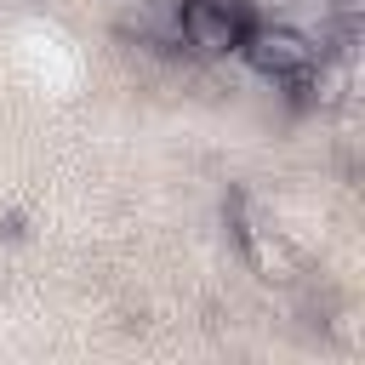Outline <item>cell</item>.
<instances>
[{
	"mask_svg": "<svg viewBox=\"0 0 365 365\" xmlns=\"http://www.w3.org/2000/svg\"><path fill=\"white\" fill-rule=\"evenodd\" d=\"M177 29L194 51L228 57V51H240L251 11H245V0H177Z\"/></svg>",
	"mask_w": 365,
	"mask_h": 365,
	"instance_id": "obj_2",
	"label": "cell"
},
{
	"mask_svg": "<svg viewBox=\"0 0 365 365\" xmlns=\"http://www.w3.org/2000/svg\"><path fill=\"white\" fill-rule=\"evenodd\" d=\"M245 257H251V268L262 274V279H297V251L285 245V240H274L268 228H245Z\"/></svg>",
	"mask_w": 365,
	"mask_h": 365,
	"instance_id": "obj_3",
	"label": "cell"
},
{
	"mask_svg": "<svg viewBox=\"0 0 365 365\" xmlns=\"http://www.w3.org/2000/svg\"><path fill=\"white\" fill-rule=\"evenodd\" d=\"M240 51H245V63L262 74V80H302L308 68H314V57H319V46L302 34V29H291V23H251L245 29V40H240Z\"/></svg>",
	"mask_w": 365,
	"mask_h": 365,
	"instance_id": "obj_1",
	"label": "cell"
}]
</instances>
